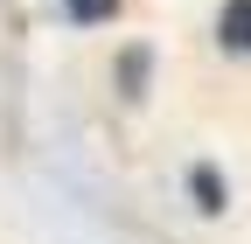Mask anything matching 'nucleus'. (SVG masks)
Here are the masks:
<instances>
[{
  "label": "nucleus",
  "mask_w": 251,
  "mask_h": 244,
  "mask_svg": "<svg viewBox=\"0 0 251 244\" xmlns=\"http://www.w3.org/2000/svg\"><path fill=\"white\" fill-rule=\"evenodd\" d=\"M216 49L224 56H251V0H224L216 7Z\"/></svg>",
  "instance_id": "1"
},
{
  "label": "nucleus",
  "mask_w": 251,
  "mask_h": 244,
  "mask_svg": "<svg viewBox=\"0 0 251 244\" xmlns=\"http://www.w3.org/2000/svg\"><path fill=\"white\" fill-rule=\"evenodd\" d=\"M188 195H196V209H202V217H224V202H230V181L216 174L209 161H196V168H188Z\"/></svg>",
  "instance_id": "2"
},
{
  "label": "nucleus",
  "mask_w": 251,
  "mask_h": 244,
  "mask_svg": "<svg viewBox=\"0 0 251 244\" xmlns=\"http://www.w3.org/2000/svg\"><path fill=\"white\" fill-rule=\"evenodd\" d=\"M147 70H153V56H147V49H126V56H119V91H126L133 105L147 98Z\"/></svg>",
  "instance_id": "3"
},
{
  "label": "nucleus",
  "mask_w": 251,
  "mask_h": 244,
  "mask_svg": "<svg viewBox=\"0 0 251 244\" xmlns=\"http://www.w3.org/2000/svg\"><path fill=\"white\" fill-rule=\"evenodd\" d=\"M63 14H70L77 28H98V21H112V14H119V0H63Z\"/></svg>",
  "instance_id": "4"
}]
</instances>
